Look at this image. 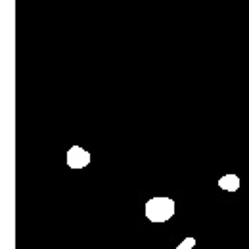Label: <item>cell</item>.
Returning <instances> with one entry per match:
<instances>
[{
    "label": "cell",
    "instance_id": "6da1fadb",
    "mask_svg": "<svg viewBox=\"0 0 249 249\" xmlns=\"http://www.w3.org/2000/svg\"><path fill=\"white\" fill-rule=\"evenodd\" d=\"M175 215V201L171 197H152L146 201V217L152 222H167Z\"/></svg>",
    "mask_w": 249,
    "mask_h": 249
},
{
    "label": "cell",
    "instance_id": "7a4b0ae2",
    "mask_svg": "<svg viewBox=\"0 0 249 249\" xmlns=\"http://www.w3.org/2000/svg\"><path fill=\"white\" fill-rule=\"evenodd\" d=\"M90 154L81 146H71L67 152V165L71 169H85L90 163Z\"/></svg>",
    "mask_w": 249,
    "mask_h": 249
},
{
    "label": "cell",
    "instance_id": "3957f363",
    "mask_svg": "<svg viewBox=\"0 0 249 249\" xmlns=\"http://www.w3.org/2000/svg\"><path fill=\"white\" fill-rule=\"evenodd\" d=\"M218 186L226 192H238L240 190V177L236 175H224L222 178H218Z\"/></svg>",
    "mask_w": 249,
    "mask_h": 249
},
{
    "label": "cell",
    "instance_id": "277c9868",
    "mask_svg": "<svg viewBox=\"0 0 249 249\" xmlns=\"http://www.w3.org/2000/svg\"><path fill=\"white\" fill-rule=\"evenodd\" d=\"M194 246H196V238H186V240H184L180 246H177V248L178 249H192Z\"/></svg>",
    "mask_w": 249,
    "mask_h": 249
}]
</instances>
